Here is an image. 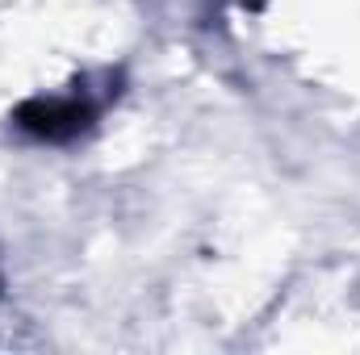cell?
Instances as JSON below:
<instances>
[{"mask_svg":"<svg viewBox=\"0 0 360 355\" xmlns=\"http://www.w3.org/2000/svg\"><path fill=\"white\" fill-rule=\"evenodd\" d=\"M13 121L25 130V134H34V138H42V142H68V138H76V134H84L92 126V105L89 100H80V96H34V100H25V105H17V113H13Z\"/></svg>","mask_w":360,"mask_h":355,"instance_id":"obj_1","label":"cell"}]
</instances>
